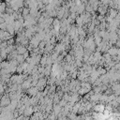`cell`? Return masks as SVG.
I'll use <instances>...</instances> for the list:
<instances>
[]
</instances>
